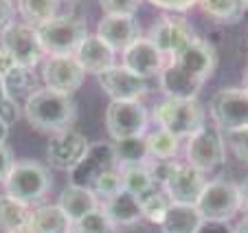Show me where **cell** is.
<instances>
[{"label":"cell","mask_w":248,"mask_h":233,"mask_svg":"<svg viewBox=\"0 0 248 233\" xmlns=\"http://www.w3.org/2000/svg\"><path fill=\"white\" fill-rule=\"evenodd\" d=\"M217 68V51L209 40L196 37L183 53L167 60L158 75V86L167 99H198L204 82Z\"/></svg>","instance_id":"cell-1"},{"label":"cell","mask_w":248,"mask_h":233,"mask_svg":"<svg viewBox=\"0 0 248 233\" xmlns=\"http://www.w3.org/2000/svg\"><path fill=\"white\" fill-rule=\"evenodd\" d=\"M22 115L33 130L53 136L73 128L77 121V106L70 95L55 93L42 86L27 99Z\"/></svg>","instance_id":"cell-2"},{"label":"cell","mask_w":248,"mask_h":233,"mask_svg":"<svg viewBox=\"0 0 248 233\" xmlns=\"http://www.w3.org/2000/svg\"><path fill=\"white\" fill-rule=\"evenodd\" d=\"M2 187H5L7 196L31 207L48 196V191L53 187V174L48 169V165L40 163V161H16L11 172L7 174Z\"/></svg>","instance_id":"cell-3"},{"label":"cell","mask_w":248,"mask_h":233,"mask_svg":"<svg viewBox=\"0 0 248 233\" xmlns=\"http://www.w3.org/2000/svg\"><path fill=\"white\" fill-rule=\"evenodd\" d=\"M35 29L46 55H75L88 37V24L77 14H62Z\"/></svg>","instance_id":"cell-4"},{"label":"cell","mask_w":248,"mask_h":233,"mask_svg":"<svg viewBox=\"0 0 248 233\" xmlns=\"http://www.w3.org/2000/svg\"><path fill=\"white\" fill-rule=\"evenodd\" d=\"M154 121L158 128L171 132L178 139H189L198 130L206 126L204 123V108L198 99H167L160 101L154 110Z\"/></svg>","instance_id":"cell-5"},{"label":"cell","mask_w":248,"mask_h":233,"mask_svg":"<svg viewBox=\"0 0 248 233\" xmlns=\"http://www.w3.org/2000/svg\"><path fill=\"white\" fill-rule=\"evenodd\" d=\"M204 224H224L235 218L242 209L239 185L229 181H211L204 185L200 198L196 202Z\"/></svg>","instance_id":"cell-6"},{"label":"cell","mask_w":248,"mask_h":233,"mask_svg":"<svg viewBox=\"0 0 248 233\" xmlns=\"http://www.w3.org/2000/svg\"><path fill=\"white\" fill-rule=\"evenodd\" d=\"M0 47L14 57L16 64L24 66V68H35L46 57L42 42H40L38 29L27 22H16L14 20L9 27L2 29L0 31Z\"/></svg>","instance_id":"cell-7"},{"label":"cell","mask_w":248,"mask_h":233,"mask_svg":"<svg viewBox=\"0 0 248 233\" xmlns=\"http://www.w3.org/2000/svg\"><path fill=\"white\" fill-rule=\"evenodd\" d=\"M187 163L200 169L202 174L213 172L226 161V141L220 128L204 126L193 136L187 139V150H185Z\"/></svg>","instance_id":"cell-8"},{"label":"cell","mask_w":248,"mask_h":233,"mask_svg":"<svg viewBox=\"0 0 248 233\" xmlns=\"http://www.w3.org/2000/svg\"><path fill=\"white\" fill-rule=\"evenodd\" d=\"M150 112L140 101H110L106 108V130L112 141L145 136Z\"/></svg>","instance_id":"cell-9"},{"label":"cell","mask_w":248,"mask_h":233,"mask_svg":"<svg viewBox=\"0 0 248 233\" xmlns=\"http://www.w3.org/2000/svg\"><path fill=\"white\" fill-rule=\"evenodd\" d=\"M209 115L222 132L248 128V90L222 88L209 101Z\"/></svg>","instance_id":"cell-10"},{"label":"cell","mask_w":248,"mask_h":233,"mask_svg":"<svg viewBox=\"0 0 248 233\" xmlns=\"http://www.w3.org/2000/svg\"><path fill=\"white\" fill-rule=\"evenodd\" d=\"M196 37L198 35L193 31V27L185 18H178V16L160 18L156 24H152L150 33H147V40L163 53L165 62L173 60L178 53H183Z\"/></svg>","instance_id":"cell-11"},{"label":"cell","mask_w":248,"mask_h":233,"mask_svg":"<svg viewBox=\"0 0 248 233\" xmlns=\"http://www.w3.org/2000/svg\"><path fill=\"white\" fill-rule=\"evenodd\" d=\"M86 70L79 66L75 55H46L42 62L44 88L62 95H73L81 88Z\"/></svg>","instance_id":"cell-12"},{"label":"cell","mask_w":248,"mask_h":233,"mask_svg":"<svg viewBox=\"0 0 248 233\" xmlns=\"http://www.w3.org/2000/svg\"><path fill=\"white\" fill-rule=\"evenodd\" d=\"M88 148L90 143L81 132L73 130V128L57 132L46 143V165L51 169H60V172H73L86 156Z\"/></svg>","instance_id":"cell-13"},{"label":"cell","mask_w":248,"mask_h":233,"mask_svg":"<svg viewBox=\"0 0 248 233\" xmlns=\"http://www.w3.org/2000/svg\"><path fill=\"white\" fill-rule=\"evenodd\" d=\"M97 82L110 101H140V97H145L150 90L147 80L134 75L123 64H114L112 68L103 70L97 75Z\"/></svg>","instance_id":"cell-14"},{"label":"cell","mask_w":248,"mask_h":233,"mask_svg":"<svg viewBox=\"0 0 248 233\" xmlns=\"http://www.w3.org/2000/svg\"><path fill=\"white\" fill-rule=\"evenodd\" d=\"M112 167H119L117 159H114L112 143H106V141L90 143V148H88V152H86V156L81 159V163L70 172V183L90 189L101 174H106Z\"/></svg>","instance_id":"cell-15"},{"label":"cell","mask_w":248,"mask_h":233,"mask_svg":"<svg viewBox=\"0 0 248 233\" xmlns=\"http://www.w3.org/2000/svg\"><path fill=\"white\" fill-rule=\"evenodd\" d=\"M94 35L101 37L114 53H123L139 37H143L140 35V24L136 22L134 16H103L97 22Z\"/></svg>","instance_id":"cell-16"},{"label":"cell","mask_w":248,"mask_h":233,"mask_svg":"<svg viewBox=\"0 0 248 233\" xmlns=\"http://www.w3.org/2000/svg\"><path fill=\"white\" fill-rule=\"evenodd\" d=\"M206 185V178L200 169H196L189 163H180L176 172L171 174L167 183H165L163 191L169 196L171 202H183V205H196L200 198L202 189Z\"/></svg>","instance_id":"cell-17"},{"label":"cell","mask_w":248,"mask_h":233,"mask_svg":"<svg viewBox=\"0 0 248 233\" xmlns=\"http://www.w3.org/2000/svg\"><path fill=\"white\" fill-rule=\"evenodd\" d=\"M123 62L127 70H132L134 75L143 77V80H150V77H158L160 70L165 66V57L154 44L147 40V37H139L132 47H127L121 53Z\"/></svg>","instance_id":"cell-18"},{"label":"cell","mask_w":248,"mask_h":233,"mask_svg":"<svg viewBox=\"0 0 248 233\" xmlns=\"http://www.w3.org/2000/svg\"><path fill=\"white\" fill-rule=\"evenodd\" d=\"M57 205H60V209L64 211L66 218L70 220V224L75 227V224H79L88 214H93L94 209H99V207H101V200L94 196L93 189L70 183V185H66L64 191L60 194Z\"/></svg>","instance_id":"cell-19"},{"label":"cell","mask_w":248,"mask_h":233,"mask_svg":"<svg viewBox=\"0 0 248 233\" xmlns=\"http://www.w3.org/2000/svg\"><path fill=\"white\" fill-rule=\"evenodd\" d=\"M75 57L79 62V66L86 70V75H101L103 70L112 68L117 64V53L103 42L99 35L94 33H88L84 42L79 44V49L75 51Z\"/></svg>","instance_id":"cell-20"},{"label":"cell","mask_w":248,"mask_h":233,"mask_svg":"<svg viewBox=\"0 0 248 233\" xmlns=\"http://www.w3.org/2000/svg\"><path fill=\"white\" fill-rule=\"evenodd\" d=\"M101 209L106 211L114 227H134L143 220V209H140V200L130 194V191H119L117 196L108 198L101 202Z\"/></svg>","instance_id":"cell-21"},{"label":"cell","mask_w":248,"mask_h":233,"mask_svg":"<svg viewBox=\"0 0 248 233\" xmlns=\"http://www.w3.org/2000/svg\"><path fill=\"white\" fill-rule=\"evenodd\" d=\"M202 227H204V220L198 207L183 205V202H171L160 222L163 233H200Z\"/></svg>","instance_id":"cell-22"},{"label":"cell","mask_w":248,"mask_h":233,"mask_svg":"<svg viewBox=\"0 0 248 233\" xmlns=\"http://www.w3.org/2000/svg\"><path fill=\"white\" fill-rule=\"evenodd\" d=\"M2 84H5V95L9 99H14L16 103L24 108L27 99L42 86H38L35 82V73L33 68H24V66H14L9 73L2 77Z\"/></svg>","instance_id":"cell-23"},{"label":"cell","mask_w":248,"mask_h":233,"mask_svg":"<svg viewBox=\"0 0 248 233\" xmlns=\"http://www.w3.org/2000/svg\"><path fill=\"white\" fill-rule=\"evenodd\" d=\"M29 229L33 233H68L73 229L60 205H40L31 211Z\"/></svg>","instance_id":"cell-24"},{"label":"cell","mask_w":248,"mask_h":233,"mask_svg":"<svg viewBox=\"0 0 248 233\" xmlns=\"http://www.w3.org/2000/svg\"><path fill=\"white\" fill-rule=\"evenodd\" d=\"M62 2L64 0H16V9L31 27L48 22V20L62 16Z\"/></svg>","instance_id":"cell-25"},{"label":"cell","mask_w":248,"mask_h":233,"mask_svg":"<svg viewBox=\"0 0 248 233\" xmlns=\"http://www.w3.org/2000/svg\"><path fill=\"white\" fill-rule=\"evenodd\" d=\"M198 7L206 18L217 24H235L242 20L246 5L244 0H198Z\"/></svg>","instance_id":"cell-26"},{"label":"cell","mask_w":248,"mask_h":233,"mask_svg":"<svg viewBox=\"0 0 248 233\" xmlns=\"http://www.w3.org/2000/svg\"><path fill=\"white\" fill-rule=\"evenodd\" d=\"M31 211L33 209L29 205L2 194L0 196V229L5 233H11V231H20V229L29 227Z\"/></svg>","instance_id":"cell-27"},{"label":"cell","mask_w":248,"mask_h":233,"mask_svg":"<svg viewBox=\"0 0 248 233\" xmlns=\"http://www.w3.org/2000/svg\"><path fill=\"white\" fill-rule=\"evenodd\" d=\"M112 148H114V159H117L119 167H123V165H145L150 161L145 136L112 141Z\"/></svg>","instance_id":"cell-28"},{"label":"cell","mask_w":248,"mask_h":233,"mask_svg":"<svg viewBox=\"0 0 248 233\" xmlns=\"http://www.w3.org/2000/svg\"><path fill=\"white\" fill-rule=\"evenodd\" d=\"M145 143H147V152H150V161H173L180 148V139L173 136L171 132L158 130L145 134Z\"/></svg>","instance_id":"cell-29"},{"label":"cell","mask_w":248,"mask_h":233,"mask_svg":"<svg viewBox=\"0 0 248 233\" xmlns=\"http://www.w3.org/2000/svg\"><path fill=\"white\" fill-rule=\"evenodd\" d=\"M121 169V181H123V189L134 194L136 198L145 196L147 191L154 189V178L150 174V167L145 165H123Z\"/></svg>","instance_id":"cell-30"},{"label":"cell","mask_w":248,"mask_h":233,"mask_svg":"<svg viewBox=\"0 0 248 233\" xmlns=\"http://www.w3.org/2000/svg\"><path fill=\"white\" fill-rule=\"evenodd\" d=\"M139 200H140V209H143V218L154 222V224L163 222L165 214H167L169 205H171L169 196L160 189V187H154L152 191H147L145 196H140Z\"/></svg>","instance_id":"cell-31"},{"label":"cell","mask_w":248,"mask_h":233,"mask_svg":"<svg viewBox=\"0 0 248 233\" xmlns=\"http://www.w3.org/2000/svg\"><path fill=\"white\" fill-rule=\"evenodd\" d=\"M90 189L94 191V196L99 198V200H108V198L117 196L119 191H123V181H121V169L119 167H112L108 169L106 174H101V176L94 181V185L90 187Z\"/></svg>","instance_id":"cell-32"},{"label":"cell","mask_w":248,"mask_h":233,"mask_svg":"<svg viewBox=\"0 0 248 233\" xmlns=\"http://www.w3.org/2000/svg\"><path fill=\"white\" fill-rule=\"evenodd\" d=\"M75 227H79L81 231H86V233H117V227L112 224V220L106 216V211H103L101 207L94 209L93 214H88L79 224H75Z\"/></svg>","instance_id":"cell-33"},{"label":"cell","mask_w":248,"mask_h":233,"mask_svg":"<svg viewBox=\"0 0 248 233\" xmlns=\"http://www.w3.org/2000/svg\"><path fill=\"white\" fill-rule=\"evenodd\" d=\"M224 141L229 143V148H231L235 159H237L239 163L248 165V128L224 132Z\"/></svg>","instance_id":"cell-34"},{"label":"cell","mask_w":248,"mask_h":233,"mask_svg":"<svg viewBox=\"0 0 248 233\" xmlns=\"http://www.w3.org/2000/svg\"><path fill=\"white\" fill-rule=\"evenodd\" d=\"M99 7L106 16H134L140 0H99Z\"/></svg>","instance_id":"cell-35"},{"label":"cell","mask_w":248,"mask_h":233,"mask_svg":"<svg viewBox=\"0 0 248 233\" xmlns=\"http://www.w3.org/2000/svg\"><path fill=\"white\" fill-rule=\"evenodd\" d=\"M20 115H22V106H20V103H16L14 99H9V97L0 99V119L9 128H11V123L18 121Z\"/></svg>","instance_id":"cell-36"},{"label":"cell","mask_w":248,"mask_h":233,"mask_svg":"<svg viewBox=\"0 0 248 233\" xmlns=\"http://www.w3.org/2000/svg\"><path fill=\"white\" fill-rule=\"evenodd\" d=\"M150 2L158 9L169 11V14H185L198 5V0H150Z\"/></svg>","instance_id":"cell-37"},{"label":"cell","mask_w":248,"mask_h":233,"mask_svg":"<svg viewBox=\"0 0 248 233\" xmlns=\"http://www.w3.org/2000/svg\"><path fill=\"white\" fill-rule=\"evenodd\" d=\"M14 150L9 148L7 143H0V183H5L7 174L11 172L14 167Z\"/></svg>","instance_id":"cell-38"},{"label":"cell","mask_w":248,"mask_h":233,"mask_svg":"<svg viewBox=\"0 0 248 233\" xmlns=\"http://www.w3.org/2000/svg\"><path fill=\"white\" fill-rule=\"evenodd\" d=\"M14 14H16L14 0H0V31L14 22Z\"/></svg>","instance_id":"cell-39"},{"label":"cell","mask_w":248,"mask_h":233,"mask_svg":"<svg viewBox=\"0 0 248 233\" xmlns=\"http://www.w3.org/2000/svg\"><path fill=\"white\" fill-rule=\"evenodd\" d=\"M14 66H18V64H16V60L5 51V49L0 47V77H5V75L9 73Z\"/></svg>","instance_id":"cell-40"},{"label":"cell","mask_w":248,"mask_h":233,"mask_svg":"<svg viewBox=\"0 0 248 233\" xmlns=\"http://www.w3.org/2000/svg\"><path fill=\"white\" fill-rule=\"evenodd\" d=\"M239 198H242V209L248 214V178L239 185Z\"/></svg>","instance_id":"cell-41"},{"label":"cell","mask_w":248,"mask_h":233,"mask_svg":"<svg viewBox=\"0 0 248 233\" xmlns=\"http://www.w3.org/2000/svg\"><path fill=\"white\" fill-rule=\"evenodd\" d=\"M231 233H248V216L239 220V222L233 227V231H231Z\"/></svg>","instance_id":"cell-42"},{"label":"cell","mask_w":248,"mask_h":233,"mask_svg":"<svg viewBox=\"0 0 248 233\" xmlns=\"http://www.w3.org/2000/svg\"><path fill=\"white\" fill-rule=\"evenodd\" d=\"M7 136H9V126L0 119V143H7Z\"/></svg>","instance_id":"cell-43"},{"label":"cell","mask_w":248,"mask_h":233,"mask_svg":"<svg viewBox=\"0 0 248 233\" xmlns=\"http://www.w3.org/2000/svg\"><path fill=\"white\" fill-rule=\"evenodd\" d=\"M2 97H7V95H5V84H2V77H0V99H2Z\"/></svg>","instance_id":"cell-44"},{"label":"cell","mask_w":248,"mask_h":233,"mask_svg":"<svg viewBox=\"0 0 248 233\" xmlns=\"http://www.w3.org/2000/svg\"><path fill=\"white\" fill-rule=\"evenodd\" d=\"M11 233H33V231L29 227H24V229H20V231H11Z\"/></svg>","instance_id":"cell-45"},{"label":"cell","mask_w":248,"mask_h":233,"mask_svg":"<svg viewBox=\"0 0 248 233\" xmlns=\"http://www.w3.org/2000/svg\"><path fill=\"white\" fill-rule=\"evenodd\" d=\"M68 233H86V231H81V229L79 227H73V229H70V231Z\"/></svg>","instance_id":"cell-46"},{"label":"cell","mask_w":248,"mask_h":233,"mask_svg":"<svg viewBox=\"0 0 248 233\" xmlns=\"http://www.w3.org/2000/svg\"><path fill=\"white\" fill-rule=\"evenodd\" d=\"M246 90H248V73H246Z\"/></svg>","instance_id":"cell-47"},{"label":"cell","mask_w":248,"mask_h":233,"mask_svg":"<svg viewBox=\"0 0 248 233\" xmlns=\"http://www.w3.org/2000/svg\"><path fill=\"white\" fill-rule=\"evenodd\" d=\"M244 5H246V9H248V0H244Z\"/></svg>","instance_id":"cell-48"}]
</instances>
